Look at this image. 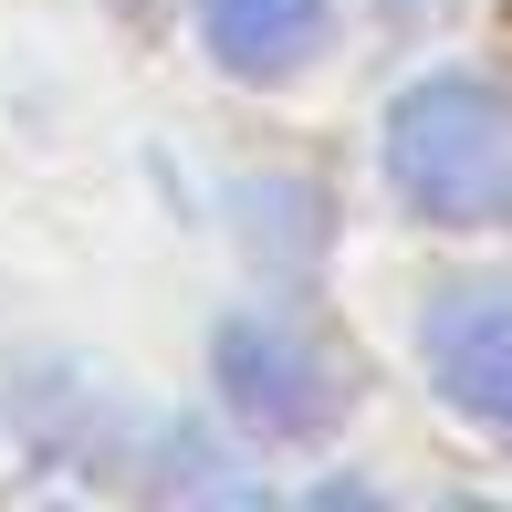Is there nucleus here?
Returning a JSON list of instances; mask_svg holds the SVG:
<instances>
[{"instance_id":"f257e3e1","label":"nucleus","mask_w":512,"mask_h":512,"mask_svg":"<svg viewBox=\"0 0 512 512\" xmlns=\"http://www.w3.org/2000/svg\"><path fill=\"white\" fill-rule=\"evenodd\" d=\"M387 168H398L408 209L450 230H492L512 220V95L492 84H408L398 115H387Z\"/></svg>"},{"instance_id":"f03ea898","label":"nucleus","mask_w":512,"mask_h":512,"mask_svg":"<svg viewBox=\"0 0 512 512\" xmlns=\"http://www.w3.org/2000/svg\"><path fill=\"white\" fill-rule=\"evenodd\" d=\"M209 366H220V408L241 418V429H262V439H314V429L345 418V366L324 356L314 335H293V324L230 314Z\"/></svg>"},{"instance_id":"7ed1b4c3","label":"nucleus","mask_w":512,"mask_h":512,"mask_svg":"<svg viewBox=\"0 0 512 512\" xmlns=\"http://www.w3.org/2000/svg\"><path fill=\"white\" fill-rule=\"evenodd\" d=\"M429 377L450 408H471L481 429L512 439V293L481 283V293H439L429 304Z\"/></svg>"},{"instance_id":"20e7f679","label":"nucleus","mask_w":512,"mask_h":512,"mask_svg":"<svg viewBox=\"0 0 512 512\" xmlns=\"http://www.w3.org/2000/svg\"><path fill=\"white\" fill-rule=\"evenodd\" d=\"M324 11H335V0H199L209 53H220L230 74H293L324 42Z\"/></svg>"}]
</instances>
